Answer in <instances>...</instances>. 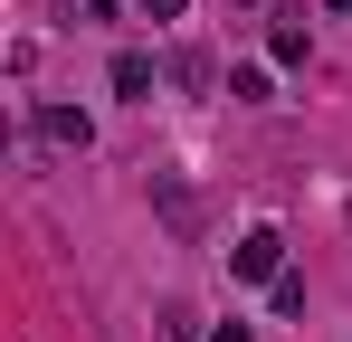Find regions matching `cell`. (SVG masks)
I'll use <instances>...</instances> for the list:
<instances>
[{
    "mask_svg": "<svg viewBox=\"0 0 352 342\" xmlns=\"http://www.w3.org/2000/svg\"><path fill=\"white\" fill-rule=\"evenodd\" d=\"M267 266H276V238L248 228V238H238V276H267Z\"/></svg>",
    "mask_w": 352,
    "mask_h": 342,
    "instance_id": "cell-1",
    "label": "cell"
},
{
    "mask_svg": "<svg viewBox=\"0 0 352 342\" xmlns=\"http://www.w3.org/2000/svg\"><path fill=\"white\" fill-rule=\"evenodd\" d=\"M153 342H190V314H181V304H162V314H153Z\"/></svg>",
    "mask_w": 352,
    "mask_h": 342,
    "instance_id": "cell-2",
    "label": "cell"
}]
</instances>
